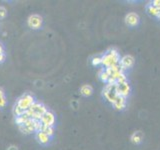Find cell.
Segmentation results:
<instances>
[{
  "label": "cell",
  "instance_id": "cell-27",
  "mask_svg": "<svg viewBox=\"0 0 160 150\" xmlns=\"http://www.w3.org/2000/svg\"><path fill=\"white\" fill-rule=\"evenodd\" d=\"M7 150H18V148L16 146H14V145H11V146H9L7 148Z\"/></svg>",
  "mask_w": 160,
  "mask_h": 150
},
{
  "label": "cell",
  "instance_id": "cell-6",
  "mask_svg": "<svg viewBox=\"0 0 160 150\" xmlns=\"http://www.w3.org/2000/svg\"><path fill=\"white\" fill-rule=\"evenodd\" d=\"M43 18L39 14H31L27 19V25L29 28L37 30L42 27Z\"/></svg>",
  "mask_w": 160,
  "mask_h": 150
},
{
  "label": "cell",
  "instance_id": "cell-4",
  "mask_svg": "<svg viewBox=\"0 0 160 150\" xmlns=\"http://www.w3.org/2000/svg\"><path fill=\"white\" fill-rule=\"evenodd\" d=\"M102 96L105 98L107 102L113 104L114 101L118 97L116 91V84H106L102 90Z\"/></svg>",
  "mask_w": 160,
  "mask_h": 150
},
{
  "label": "cell",
  "instance_id": "cell-26",
  "mask_svg": "<svg viewBox=\"0 0 160 150\" xmlns=\"http://www.w3.org/2000/svg\"><path fill=\"white\" fill-rule=\"evenodd\" d=\"M0 53H5V48L1 42H0Z\"/></svg>",
  "mask_w": 160,
  "mask_h": 150
},
{
  "label": "cell",
  "instance_id": "cell-17",
  "mask_svg": "<svg viewBox=\"0 0 160 150\" xmlns=\"http://www.w3.org/2000/svg\"><path fill=\"white\" fill-rule=\"evenodd\" d=\"M40 131L45 133V134H47L48 136H50V137H52L53 135H54V127H52V126H46V125L42 124L41 128H40Z\"/></svg>",
  "mask_w": 160,
  "mask_h": 150
},
{
  "label": "cell",
  "instance_id": "cell-25",
  "mask_svg": "<svg viewBox=\"0 0 160 150\" xmlns=\"http://www.w3.org/2000/svg\"><path fill=\"white\" fill-rule=\"evenodd\" d=\"M5 60H6V54L0 53V63H3Z\"/></svg>",
  "mask_w": 160,
  "mask_h": 150
},
{
  "label": "cell",
  "instance_id": "cell-2",
  "mask_svg": "<svg viewBox=\"0 0 160 150\" xmlns=\"http://www.w3.org/2000/svg\"><path fill=\"white\" fill-rule=\"evenodd\" d=\"M101 57H102V65L106 68L119 64L120 59H121L116 49H109Z\"/></svg>",
  "mask_w": 160,
  "mask_h": 150
},
{
  "label": "cell",
  "instance_id": "cell-13",
  "mask_svg": "<svg viewBox=\"0 0 160 150\" xmlns=\"http://www.w3.org/2000/svg\"><path fill=\"white\" fill-rule=\"evenodd\" d=\"M92 93H93V88L88 84H84L81 86V88H80V94L84 97L91 96Z\"/></svg>",
  "mask_w": 160,
  "mask_h": 150
},
{
  "label": "cell",
  "instance_id": "cell-15",
  "mask_svg": "<svg viewBox=\"0 0 160 150\" xmlns=\"http://www.w3.org/2000/svg\"><path fill=\"white\" fill-rule=\"evenodd\" d=\"M143 139V133L141 131H136L131 135V142L134 144H140Z\"/></svg>",
  "mask_w": 160,
  "mask_h": 150
},
{
  "label": "cell",
  "instance_id": "cell-21",
  "mask_svg": "<svg viewBox=\"0 0 160 150\" xmlns=\"http://www.w3.org/2000/svg\"><path fill=\"white\" fill-rule=\"evenodd\" d=\"M99 78L102 82L107 83L108 79H109V75L107 74V72L105 71V70H101V71L99 72Z\"/></svg>",
  "mask_w": 160,
  "mask_h": 150
},
{
  "label": "cell",
  "instance_id": "cell-23",
  "mask_svg": "<svg viewBox=\"0 0 160 150\" xmlns=\"http://www.w3.org/2000/svg\"><path fill=\"white\" fill-rule=\"evenodd\" d=\"M7 16V10L4 6H0V19H3Z\"/></svg>",
  "mask_w": 160,
  "mask_h": 150
},
{
  "label": "cell",
  "instance_id": "cell-16",
  "mask_svg": "<svg viewBox=\"0 0 160 150\" xmlns=\"http://www.w3.org/2000/svg\"><path fill=\"white\" fill-rule=\"evenodd\" d=\"M30 117L27 115V113L25 112L23 115H21V116H17V117H15V123L17 124V126H22V125L27 121V120L29 119Z\"/></svg>",
  "mask_w": 160,
  "mask_h": 150
},
{
  "label": "cell",
  "instance_id": "cell-9",
  "mask_svg": "<svg viewBox=\"0 0 160 150\" xmlns=\"http://www.w3.org/2000/svg\"><path fill=\"white\" fill-rule=\"evenodd\" d=\"M116 91H117L118 96H123L127 98V96L130 94V92H131V87H130L128 82L116 84Z\"/></svg>",
  "mask_w": 160,
  "mask_h": 150
},
{
  "label": "cell",
  "instance_id": "cell-8",
  "mask_svg": "<svg viewBox=\"0 0 160 150\" xmlns=\"http://www.w3.org/2000/svg\"><path fill=\"white\" fill-rule=\"evenodd\" d=\"M125 23L126 25L130 27H135L137 26L140 22V18H139V15L135 12H130L128 14H126V16H125Z\"/></svg>",
  "mask_w": 160,
  "mask_h": 150
},
{
  "label": "cell",
  "instance_id": "cell-19",
  "mask_svg": "<svg viewBox=\"0 0 160 150\" xmlns=\"http://www.w3.org/2000/svg\"><path fill=\"white\" fill-rule=\"evenodd\" d=\"M25 112H26V111H24V110H22L16 103L14 104V106H13V114H14V116H15V117L21 116V115H23Z\"/></svg>",
  "mask_w": 160,
  "mask_h": 150
},
{
  "label": "cell",
  "instance_id": "cell-11",
  "mask_svg": "<svg viewBox=\"0 0 160 150\" xmlns=\"http://www.w3.org/2000/svg\"><path fill=\"white\" fill-rule=\"evenodd\" d=\"M35 139H36L37 142L41 145H47L50 143V141H51V137L41 131H38L35 133Z\"/></svg>",
  "mask_w": 160,
  "mask_h": 150
},
{
  "label": "cell",
  "instance_id": "cell-24",
  "mask_svg": "<svg viewBox=\"0 0 160 150\" xmlns=\"http://www.w3.org/2000/svg\"><path fill=\"white\" fill-rule=\"evenodd\" d=\"M151 4L153 5V6L156 7V8L160 9V0H154V1L151 2Z\"/></svg>",
  "mask_w": 160,
  "mask_h": 150
},
{
  "label": "cell",
  "instance_id": "cell-7",
  "mask_svg": "<svg viewBox=\"0 0 160 150\" xmlns=\"http://www.w3.org/2000/svg\"><path fill=\"white\" fill-rule=\"evenodd\" d=\"M40 122L43 125H46V126H52L54 127L55 125V114L51 111V110H47L46 112L44 113V115L40 119Z\"/></svg>",
  "mask_w": 160,
  "mask_h": 150
},
{
  "label": "cell",
  "instance_id": "cell-3",
  "mask_svg": "<svg viewBox=\"0 0 160 150\" xmlns=\"http://www.w3.org/2000/svg\"><path fill=\"white\" fill-rule=\"evenodd\" d=\"M42 126V123L39 120H34L29 118L26 122H25L22 126H19V130L24 134H31L33 132H38L40 131V128Z\"/></svg>",
  "mask_w": 160,
  "mask_h": 150
},
{
  "label": "cell",
  "instance_id": "cell-22",
  "mask_svg": "<svg viewBox=\"0 0 160 150\" xmlns=\"http://www.w3.org/2000/svg\"><path fill=\"white\" fill-rule=\"evenodd\" d=\"M91 63L93 66H98V65L102 64V57L101 56H95L92 58L91 60Z\"/></svg>",
  "mask_w": 160,
  "mask_h": 150
},
{
  "label": "cell",
  "instance_id": "cell-1",
  "mask_svg": "<svg viewBox=\"0 0 160 150\" xmlns=\"http://www.w3.org/2000/svg\"><path fill=\"white\" fill-rule=\"evenodd\" d=\"M47 110H48V108L45 106L43 103L35 101L31 105V107H30L26 111V113H27V115L31 119L39 120V121H40V119H41V117L43 116L44 113L46 112Z\"/></svg>",
  "mask_w": 160,
  "mask_h": 150
},
{
  "label": "cell",
  "instance_id": "cell-28",
  "mask_svg": "<svg viewBox=\"0 0 160 150\" xmlns=\"http://www.w3.org/2000/svg\"><path fill=\"white\" fill-rule=\"evenodd\" d=\"M157 18H158V20H159V21H160V14H159L158 16H157Z\"/></svg>",
  "mask_w": 160,
  "mask_h": 150
},
{
  "label": "cell",
  "instance_id": "cell-10",
  "mask_svg": "<svg viewBox=\"0 0 160 150\" xmlns=\"http://www.w3.org/2000/svg\"><path fill=\"white\" fill-rule=\"evenodd\" d=\"M120 66H121L122 71L124 72V70H127L129 68H131L134 64V58L131 55H125L121 59H120Z\"/></svg>",
  "mask_w": 160,
  "mask_h": 150
},
{
  "label": "cell",
  "instance_id": "cell-20",
  "mask_svg": "<svg viewBox=\"0 0 160 150\" xmlns=\"http://www.w3.org/2000/svg\"><path fill=\"white\" fill-rule=\"evenodd\" d=\"M125 82H128L127 81V76L126 74L124 72H121L119 74V76L116 79V84H121V83H125Z\"/></svg>",
  "mask_w": 160,
  "mask_h": 150
},
{
  "label": "cell",
  "instance_id": "cell-14",
  "mask_svg": "<svg viewBox=\"0 0 160 150\" xmlns=\"http://www.w3.org/2000/svg\"><path fill=\"white\" fill-rule=\"evenodd\" d=\"M146 12L150 15V16H153V17H157L158 15L160 14V9L156 8L155 6L150 3L146 5Z\"/></svg>",
  "mask_w": 160,
  "mask_h": 150
},
{
  "label": "cell",
  "instance_id": "cell-18",
  "mask_svg": "<svg viewBox=\"0 0 160 150\" xmlns=\"http://www.w3.org/2000/svg\"><path fill=\"white\" fill-rule=\"evenodd\" d=\"M7 105V99L6 95L2 87H0V108H4Z\"/></svg>",
  "mask_w": 160,
  "mask_h": 150
},
{
  "label": "cell",
  "instance_id": "cell-12",
  "mask_svg": "<svg viewBox=\"0 0 160 150\" xmlns=\"http://www.w3.org/2000/svg\"><path fill=\"white\" fill-rule=\"evenodd\" d=\"M126 102H127L126 97L118 96L112 105H113V107L116 110H123L125 107H126Z\"/></svg>",
  "mask_w": 160,
  "mask_h": 150
},
{
  "label": "cell",
  "instance_id": "cell-5",
  "mask_svg": "<svg viewBox=\"0 0 160 150\" xmlns=\"http://www.w3.org/2000/svg\"><path fill=\"white\" fill-rule=\"evenodd\" d=\"M34 102H35V98L33 95L31 93L26 92V93L22 94L21 96L17 99L16 104L22 110H24V111H27Z\"/></svg>",
  "mask_w": 160,
  "mask_h": 150
}]
</instances>
